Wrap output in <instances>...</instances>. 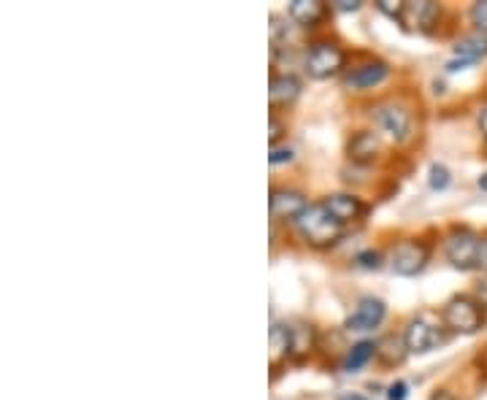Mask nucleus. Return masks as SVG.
I'll list each match as a JSON object with an SVG mask.
<instances>
[{"instance_id": "nucleus-18", "label": "nucleus", "mask_w": 487, "mask_h": 400, "mask_svg": "<svg viewBox=\"0 0 487 400\" xmlns=\"http://www.w3.org/2000/svg\"><path fill=\"white\" fill-rule=\"evenodd\" d=\"M439 17H441L439 4H431V0H420V4H407V17H404V22H412L415 28L428 30Z\"/></svg>"}, {"instance_id": "nucleus-33", "label": "nucleus", "mask_w": 487, "mask_h": 400, "mask_svg": "<svg viewBox=\"0 0 487 400\" xmlns=\"http://www.w3.org/2000/svg\"><path fill=\"white\" fill-rule=\"evenodd\" d=\"M339 400H368L365 395H360V392H341L339 395Z\"/></svg>"}, {"instance_id": "nucleus-7", "label": "nucleus", "mask_w": 487, "mask_h": 400, "mask_svg": "<svg viewBox=\"0 0 487 400\" xmlns=\"http://www.w3.org/2000/svg\"><path fill=\"white\" fill-rule=\"evenodd\" d=\"M428 260H431V249L417 238H407L390 252V268L399 276H417L428 265Z\"/></svg>"}, {"instance_id": "nucleus-10", "label": "nucleus", "mask_w": 487, "mask_h": 400, "mask_svg": "<svg viewBox=\"0 0 487 400\" xmlns=\"http://www.w3.org/2000/svg\"><path fill=\"white\" fill-rule=\"evenodd\" d=\"M390 76V65L384 60H368L363 65H355L352 71L344 73V87L347 89H374Z\"/></svg>"}, {"instance_id": "nucleus-34", "label": "nucleus", "mask_w": 487, "mask_h": 400, "mask_svg": "<svg viewBox=\"0 0 487 400\" xmlns=\"http://www.w3.org/2000/svg\"><path fill=\"white\" fill-rule=\"evenodd\" d=\"M476 184H479V189H482V192H487V173H482V176L476 179Z\"/></svg>"}, {"instance_id": "nucleus-11", "label": "nucleus", "mask_w": 487, "mask_h": 400, "mask_svg": "<svg viewBox=\"0 0 487 400\" xmlns=\"http://www.w3.org/2000/svg\"><path fill=\"white\" fill-rule=\"evenodd\" d=\"M487 57V36L484 33H471L455 44V57L447 62V71H463L479 60Z\"/></svg>"}, {"instance_id": "nucleus-2", "label": "nucleus", "mask_w": 487, "mask_h": 400, "mask_svg": "<svg viewBox=\"0 0 487 400\" xmlns=\"http://www.w3.org/2000/svg\"><path fill=\"white\" fill-rule=\"evenodd\" d=\"M441 322L449 333L471 336L484 328V306L471 295H455L441 309Z\"/></svg>"}, {"instance_id": "nucleus-16", "label": "nucleus", "mask_w": 487, "mask_h": 400, "mask_svg": "<svg viewBox=\"0 0 487 400\" xmlns=\"http://www.w3.org/2000/svg\"><path fill=\"white\" fill-rule=\"evenodd\" d=\"M409 349H407V341L404 336H396V333H387L376 341V357L384 362V365H401L407 360Z\"/></svg>"}, {"instance_id": "nucleus-26", "label": "nucleus", "mask_w": 487, "mask_h": 400, "mask_svg": "<svg viewBox=\"0 0 487 400\" xmlns=\"http://www.w3.org/2000/svg\"><path fill=\"white\" fill-rule=\"evenodd\" d=\"M409 395V384L407 381H396L387 387V400H407Z\"/></svg>"}, {"instance_id": "nucleus-24", "label": "nucleus", "mask_w": 487, "mask_h": 400, "mask_svg": "<svg viewBox=\"0 0 487 400\" xmlns=\"http://www.w3.org/2000/svg\"><path fill=\"white\" fill-rule=\"evenodd\" d=\"M471 22L476 25L479 33L487 36V0H479V4L471 6Z\"/></svg>"}, {"instance_id": "nucleus-3", "label": "nucleus", "mask_w": 487, "mask_h": 400, "mask_svg": "<svg viewBox=\"0 0 487 400\" xmlns=\"http://www.w3.org/2000/svg\"><path fill=\"white\" fill-rule=\"evenodd\" d=\"M482 252V236L471 228H452L444 238V254L458 271H476Z\"/></svg>"}, {"instance_id": "nucleus-30", "label": "nucleus", "mask_w": 487, "mask_h": 400, "mask_svg": "<svg viewBox=\"0 0 487 400\" xmlns=\"http://www.w3.org/2000/svg\"><path fill=\"white\" fill-rule=\"evenodd\" d=\"M479 268L487 273V233L482 236V252H479Z\"/></svg>"}, {"instance_id": "nucleus-17", "label": "nucleus", "mask_w": 487, "mask_h": 400, "mask_svg": "<svg viewBox=\"0 0 487 400\" xmlns=\"http://www.w3.org/2000/svg\"><path fill=\"white\" fill-rule=\"evenodd\" d=\"M268 344H271V368L276 371L292 354V333H290V328L287 325H271Z\"/></svg>"}, {"instance_id": "nucleus-25", "label": "nucleus", "mask_w": 487, "mask_h": 400, "mask_svg": "<svg viewBox=\"0 0 487 400\" xmlns=\"http://www.w3.org/2000/svg\"><path fill=\"white\" fill-rule=\"evenodd\" d=\"M292 149L290 146H271V154H268V162L271 165H281V162H292Z\"/></svg>"}, {"instance_id": "nucleus-28", "label": "nucleus", "mask_w": 487, "mask_h": 400, "mask_svg": "<svg viewBox=\"0 0 487 400\" xmlns=\"http://www.w3.org/2000/svg\"><path fill=\"white\" fill-rule=\"evenodd\" d=\"M360 0H336V12H360Z\"/></svg>"}, {"instance_id": "nucleus-5", "label": "nucleus", "mask_w": 487, "mask_h": 400, "mask_svg": "<svg viewBox=\"0 0 487 400\" xmlns=\"http://www.w3.org/2000/svg\"><path fill=\"white\" fill-rule=\"evenodd\" d=\"M306 73L312 79H331L336 73L344 71L347 65V52L339 46V44H331V41H315L306 52Z\"/></svg>"}, {"instance_id": "nucleus-20", "label": "nucleus", "mask_w": 487, "mask_h": 400, "mask_svg": "<svg viewBox=\"0 0 487 400\" xmlns=\"http://www.w3.org/2000/svg\"><path fill=\"white\" fill-rule=\"evenodd\" d=\"M290 333H292V354H306L312 349V328L309 325L290 328Z\"/></svg>"}, {"instance_id": "nucleus-1", "label": "nucleus", "mask_w": 487, "mask_h": 400, "mask_svg": "<svg viewBox=\"0 0 487 400\" xmlns=\"http://www.w3.org/2000/svg\"><path fill=\"white\" fill-rule=\"evenodd\" d=\"M296 228H298L301 238H304L306 244L317 246V249L333 246V244L344 236V225H341L323 204L309 206V209L298 217Z\"/></svg>"}, {"instance_id": "nucleus-12", "label": "nucleus", "mask_w": 487, "mask_h": 400, "mask_svg": "<svg viewBox=\"0 0 487 400\" xmlns=\"http://www.w3.org/2000/svg\"><path fill=\"white\" fill-rule=\"evenodd\" d=\"M301 79L292 76V73H273L271 76V87H268V100H271V109H287L292 106L296 100L301 97Z\"/></svg>"}, {"instance_id": "nucleus-19", "label": "nucleus", "mask_w": 487, "mask_h": 400, "mask_svg": "<svg viewBox=\"0 0 487 400\" xmlns=\"http://www.w3.org/2000/svg\"><path fill=\"white\" fill-rule=\"evenodd\" d=\"M371 357H376V341H357V344L347 352V357H344V371L355 373V371H360L363 365H368Z\"/></svg>"}, {"instance_id": "nucleus-21", "label": "nucleus", "mask_w": 487, "mask_h": 400, "mask_svg": "<svg viewBox=\"0 0 487 400\" xmlns=\"http://www.w3.org/2000/svg\"><path fill=\"white\" fill-rule=\"evenodd\" d=\"M376 9L396 22H404L407 17V4H401V0H376Z\"/></svg>"}, {"instance_id": "nucleus-6", "label": "nucleus", "mask_w": 487, "mask_h": 400, "mask_svg": "<svg viewBox=\"0 0 487 400\" xmlns=\"http://www.w3.org/2000/svg\"><path fill=\"white\" fill-rule=\"evenodd\" d=\"M371 117L376 122V128L393 138L396 144H404L412 138V114L399 106V104H379L376 109H371Z\"/></svg>"}, {"instance_id": "nucleus-4", "label": "nucleus", "mask_w": 487, "mask_h": 400, "mask_svg": "<svg viewBox=\"0 0 487 400\" xmlns=\"http://www.w3.org/2000/svg\"><path fill=\"white\" fill-rule=\"evenodd\" d=\"M441 325L433 322L428 312L412 317L407 330H404V341H407L409 354H428V352L439 349L447 341V328H441Z\"/></svg>"}, {"instance_id": "nucleus-29", "label": "nucleus", "mask_w": 487, "mask_h": 400, "mask_svg": "<svg viewBox=\"0 0 487 400\" xmlns=\"http://www.w3.org/2000/svg\"><path fill=\"white\" fill-rule=\"evenodd\" d=\"M281 122L271 114V133H268V138H271V146H276V141H279V136H281Z\"/></svg>"}, {"instance_id": "nucleus-31", "label": "nucleus", "mask_w": 487, "mask_h": 400, "mask_svg": "<svg viewBox=\"0 0 487 400\" xmlns=\"http://www.w3.org/2000/svg\"><path fill=\"white\" fill-rule=\"evenodd\" d=\"M431 400H458L449 389H439V392H433L431 395Z\"/></svg>"}, {"instance_id": "nucleus-13", "label": "nucleus", "mask_w": 487, "mask_h": 400, "mask_svg": "<svg viewBox=\"0 0 487 400\" xmlns=\"http://www.w3.org/2000/svg\"><path fill=\"white\" fill-rule=\"evenodd\" d=\"M323 206H325L341 225L355 222V220H360V217L365 214L363 200H360L357 195H352V192H333V195H328V197L323 200Z\"/></svg>"}, {"instance_id": "nucleus-14", "label": "nucleus", "mask_w": 487, "mask_h": 400, "mask_svg": "<svg viewBox=\"0 0 487 400\" xmlns=\"http://www.w3.org/2000/svg\"><path fill=\"white\" fill-rule=\"evenodd\" d=\"M379 152H382V141H379V136H376L374 130H357V133L349 138V144H347V154H349V160L357 162V165L374 162V160L379 157Z\"/></svg>"}, {"instance_id": "nucleus-23", "label": "nucleus", "mask_w": 487, "mask_h": 400, "mask_svg": "<svg viewBox=\"0 0 487 400\" xmlns=\"http://www.w3.org/2000/svg\"><path fill=\"white\" fill-rule=\"evenodd\" d=\"M355 262H357V265H360L363 271H379V268H382V262H384V257H382V252H374V249H363V252H357Z\"/></svg>"}, {"instance_id": "nucleus-22", "label": "nucleus", "mask_w": 487, "mask_h": 400, "mask_svg": "<svg viewBox=\"0 0 487 400\" xmlns=\"http://www.w3.org/2000/svg\"><path fill=\"white\" fill-rule=\"evenodd\" d=\"M449 171H447V165H441V162H433L431 165V171H428V184H431V189H447L449 187Z\"/></svg>"}, {"instance_id": "nucleus-9", "label": "nucleus", "mask_w": 487, "mask_h": 400, "mask_svg": "<svg viewBox=\"0 0 487 400\" xmlns=\"http://www.w3.org/2000/svg\"><path fill=\"white\" fill-rule=\"evenodd\" d=\"M387 317V306H384V300L382 297H360L357 300V306L355 312L347 317V330H355V333H365V330H374L384 322Z\"/></svg>"}, {"instance_id": "nucleus-15", "label": "nucleus", "mask_w": 487, "mask_h": 400, "mask_svg": "<svg viewBox=\"0 0 487 400\" xmlns=\"http://www.w3.org/2000/svg\"><path fill=\"white\" fill-rule=\"evenodd\" d=\"M287 14L301 28H315L325 17V4H320V0H292Z\"/></svg>"}, {"instance_id": "nucleus-32", "label": "nucleus", "mask_w": 487, "mask_h": 400, "mask_svg": "<svg viewBox=\"0 0 487 400\" xmlns=\"http://www.w3.org/2000/svg\"><path fill=\"white\" fill-rule=\"evenodd\" d=\"M479 130H482V136H484V141H487V106H484L482 114H479Z\"/></svg>"}, {"instance_id": "nucleus-27", "label": "nucleus", "mask_w": 487, "mask_h": 400, "mask_svg": "<svg viewBox=\"0 0 487 400\" xmlns=\"http://www.w3.org/2000/svg\"><path fill=\"white\" fill-rule=\"evenodd\" d=\"M474 297L479 300V304L487 309V273L476 281V289H474Z\"/></svg>"}, {"instance_id": "nucleus-8", "label": "nucleus", "mask_w": 487, "mask_h": 400, "mask_svg": "<svg viewBox=\"0 0 487 400\" xmlns=\"http://www.w3.org/2000/svg\"><path fill=\"white\" fill-rule=\"evenodd\" d=\"M268 209L273 220H284V222H298V217L309 209V200L301 189L292 187H273L271 197H268Z\"/></svg>"}]
</instances>
